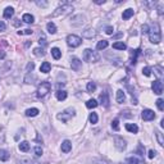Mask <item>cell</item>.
I'll return each mask as SVG.
<instances>
[{
	"mask_svg": "<svg viewBox=\"0 0 164 164\" xmlns=\"http://www.w3.org/2000/svg\"><path fill=\"white\" fill-rule=\"evenodd\" d=\"M149 39L150 42L153 44H159L160 39H162V34H160V27L158 23H153L151 26L149 27Z\"/></svg>",
	"mask_w": 164,
	"mask_h": 164,
	"instance_id": "1",
	"label": "cell"
},
{
	"mask_svg": "<svg viewBox=\"0 0 164 164\" xmlns=\"http://www.w3.org/2000/svg\"><path fill=\"white\" fill-rule=\"evenodd\" d=\"M72 10H73L72 5L68 4V3H64V4H62L59 8H56L55 12L53 13V17H64V15L69 14Z\"/></svg>",
	"mask_w": 164,
	"mask_h": 164,
	"instance_id": "2",
	"label": "cell"
},
{
	"mask_svg": "<svg viewBox=\"0 0 164 164\" xmlns=\"http://www.w3.org/2000/svg\"><path fill=\"white\" fill-rule=\"evenodd\" d=\"M75 114H76V110H75V108H67V109H64V110L62 112V113H59L58 116V119L59 121H62V122H68L71 118H73L75 117Z\"/></svg>",
	"mask_w": 164,
	"mask_h": 164,
	"instance_id": "3",
	"label": "cell"
},
{
	"mask_svg": "<svg viewBox=\"0 0 164 164\" xmlns=\"http://www.w3.org/2000/svg\"><path fill=\"white\" fill-rule=\"evenodd\" d=\"M100 55L96 53V51L91 50V49H86L83 51V60L85 62H90V63H95V62H99Z\"/></svg>",
	"mask_w": 164,
	"mask_h": 164,
	"instance_id": "4",
	"label": "cell"
},
{
	"mask_svg": "<svg viewBox=\"0 0 164 164\" xmlns=\"http://www.w3.org/2000/svg\"><path fill=\"white\" fill-rule=\"evenodd\" d=\"M51 85L50 82H41L37 89V97H44L48 95V92H50Z\"/></svg>",
	"mask_w": 164,
	"mask_h": 164,
	"instance_id": "5",
	"label": "cell"
},
{
	"mask_svg": "<svg viewBox=\"0 0 164 164\" xmlns=\"http://www.w3.org/2000/svg\"><path fill=\"white\" fill-rule=\"evenodd\" d=\"M67 44L69 46H72V48H77V46H80L82 44V39L76 36V35H69L67 37Z\"/></svg>",
	"mask_w": 164,
	"mask_h": 164,
	"instance_id": "6",
	"label": "cell"
},
{
	"mask_svg": "<svg viewBox=\"0 0 164 164\" xmlns=\"http://www.w3.org/2000/svg\"><path fill=\"white\" fill-rule=\"evenodd\" d=\"M151 89H153V91H154V94L160 95L163 92V83H162V81H160V80H155L154 82H153V85H151Z\"/></svg>",
	"mask_w": 164,
	"mask_h": 164,
	"instance_id": "7",
	"label": "cell"
},
{
	"mask_svg": "<svg viewBox=\"0 0 164 164\" xmlns=\"http://www.w3.org/2000/svg\"><path fill=\"white\" fill-rule=\"evenodd\" d=\"M141 117H142L144 121H153L155 118V113L150 109H144L142 113H141Z\"/></svg>",
	"mask_w": 164,
	"mask_h": 164,
	"instance_id": "8",
	"label": "cell"
},
{
	"mask_svg": "<svg viewBox=\"0 0 164 164\" xmlns=\"http://www.w3.org/2000/svg\"><path fill=\"white\" fill-rule=\"evenodd\" d=\"M114 142H116V147L118 150H121V151H123V150L126 149V146H127L126 141L123 140L122 137H119V136H116V137H114Z\"/></svg>",
	"mask_w": 164,
	"mask_h": 164,
	"instance_id": "9",
	"label": "cell"
},
{
	"mask_svg": "<svg viewBox=\"0 0 164 164\" xmlns=\"http://www.w3.org/2000/svg\"><path fill=\"white\" fill-rule=\"evenodd\" d=\"M71 67H72V69L73 71H80L81 69V67H82V62L78 58H76V56H73L72 59H71Z\"/></svg>",
	"mask_w": 164,
	"mask_h": 164,
	"instance_id": "10",
	"label": "cell"
},
{
	"mask_svg": "<svg viewBox=\"0 0 164 164\" xmlns=\"http://www.w3.org/2000/svg\"><path fill=\"white\" fill-rule=\"evenodd\" d=\"M127 164H145V162L140 157H131L127 159Z\"/></svg>",
	"mask_w": 164,
	"mask_h": 164,
	"instance_id": "11",
	"label": "cell"
},
{
	"mask_svg": "<svg viewBox=\"0 0 164 164\" xmlns=\"http://www.w3.org/2000/svg\"><path fill=\"white\" fill-rule=\"evenodd\" d=\"M72 150V142L69 140H64L62 142V151L63 153H69Z\"/></svg>",
	"mask_w": 164,
	"mask_h": 164,
	"instance_id": "12",
	"label": "cell"
},
{
	"mask_svg": "<svg viewBox=\"0 0 164 164\" xmlns=\"http://www.w3.org/2000/svg\"><path fill=\"white\" fill-rule=\"evenodd\" d=\"M140 55V50H131V59H130V63L132 65H135L137 63V56Z\"/></svg>",
	"mask_w": 164,
	"mask_h": 164,
	"instance_id": "13",
	"label": "cell"
},
{
	"mask_svg": "<svg viewBox=\"0 0 164 164\" xmlns=\"http://www.w3.org/2000/svg\"><path fill=\"white\" fill-rule=\"evenodd\" d=\"M109 95H108V92H103L101 95H100V104H103L105 108H108L109 106Z\"/></svg>",
	"mask_w": 164,
	"mask_h": 164,
	"instance_id": "14",
	"label": "cell"
},
{
	"mask_svg": "<svg viewBox=\"0 0 164 164\" xmlns=\"http://www.w3.org/2000/svg\"><path fill=\"white\" fill-rule=\"evenodd\" d=\"M126 130L131 133H137L138 132V127L136 124H132V123H127V124H126Z\"/></svg>",
	"mask_w": 164,
	"mask_h": 164,
	"instance_id": "15",
	"label": "cell"
},
{
	"mask_svg": "<svg viewBox=\"0 0 164 164\" xmlns=\"http://www.w3.org/2000/svg\"><path fill=\"white\" fill-rule=\"evenodd\" d=\"M13 14H14V9H13L12 7L5 8V10H4V18H7V19H10V18L13 17Z\"/></svg>",
	"mask_w": 164,
	"mask_h": 164,
	"instance_id": "16",
	"label": "cell"
},
{
	"mask_svg": "<svg viewBox=\"0 0 164 164\" xmlns=\"http://www.w3.org/2000/svg\"><path fill=\"white\" fill-rule=\"evenodd\" d=\"M95 31L94 30H91V28H87L86 31H83L82 32V36L83 37H86V39H92V37H95Z\"/></svg>",
	"mask_w": 164,
	"mask_h": 164,
	"instance_id": "17",
	"label": "cell"
},
{
	"mask_svg": "<svg viewBox=\"0 0 164 164\" xmlns=\"http://www.w3.org/2000/svg\"><path fill=\"white\" fill-rule=\"evenodd\" d=\"M50 69H51V65H50V63L49 62H44L42 64H41V67H40V71L42 73H49L50 72Z\"/></svg>",
	"mask_w": 164,
	"mask_h": 164,
	"instance_id": "18",
	"label": "cell"
},
{
	"mask_svg": "<svg viewBox=\"0 0 164 164\" xmlns=\"http://www.w3.org/2000/svg\"><path fill=\"white\" fill-rule=\"evenodd\" d=\"M35 81H36V76H35L32 72L27 73L26 77H24V82H26V83H34Z\"/></svg>",
	"mask_w": 164,
	"mask_h": 164,
	"instance_id": "19",
	"label": "cell"
},
{
	"mask_svg": "<svg viewBox=\"0 0 164 164\" xmlns=\"http://www.w3.org/2000/svg\"><path fill=\"white\" fill-rule=\"evenodd\" d=\"M56 99H58L59 101L65 100L67 99V91H64V90H58V91H56Z\"/></svg>",
	"mask_w": 164,
	"mask_h": 164,
	"instance_id": "20",
	"label": "cell"
},
{
	"mask_svg": "<svg viewBox=\"0 0 164 164\" xmlns=\"http://www.w3.org/2000/svg\"><path fill=\"white\" fill-rule=\"evenodd\" d=\"M124 100H126L124 92H123L122 90H118V91H117V103L122 104V103H124Z\"/></svg>",
	"mask_w": 164,
	"mask_h": 164,
	"instance_id": "21",
	"label": "cell"
},
{
	"mask_svg": "<svg viewBox=\"0 0 164 164\" xmlns=\"http://www.w3.org/2000/svg\"><path fill=\"white\" fill-rule=\"evenodd\" d=\"M22 21L26 22V23H34L35 22V17L32 14H28V13H26V14H23V17H22Z\"/></svg>",
	"mask_w": 164,
	"mask_h": 164,
	"instance_id": "22",
	"label": "cell"
},
{
	"mask_svg": "<svg viewBox=\"0 0 164 164\" xmlns=\"http://www.w3.org/2000/svg\"><path fill=\"white\" fill-rule=\"evenodd\" d=\"M51 55H53V58L54 59H60V56H62V51H60V49H58V48H53L51 49Z\"/></svg>",
	"mask_w": 164,
	"mask_h": 164,
	"instance_id": "23",
	"label": "cell"
},
{
	"mask_svg": "<svg viewBox=\"0 0 164 164\" xmlns=\"http://www.w3.org/2000/svg\"><path fill=\"white\" fill-rule=\"evenodd\" d=\"M39 109L37 108H31V109H27L26 110V116L27 117H36L37 114H39Z\"/></svg>",
	"mask_w": 164,
	"mask_h": 164,
	"instance_id": "24",
	"label": "cell"
},
{
	"mask_svg": "<svg viewBox=\"0 0 164 164\" xmlns=\"http://www.w3.org/2000/svg\"><path fill=\"white\" fill-rule=\"evenodd\" d=\"M46 30H48V32L49 34H51V35H54L56 32V26L53 23V22H49L48 24H46Z\"/></svg>",
	"mask_w": 164,
	"mask_h": 164,
	"instance_id": "25",
	"label": "cell"
},
{
	"mask_svg": "<svg viewBox=\"0 0 164 164\" xmlns=\"http://www.w3.org/2000/svg\"><path fill=\"white\" fill-rule=\"evenodd\" d=\"M133 15V9H131V8H128V9H126L124 12H123L122 14V18L123 19H130L131 17Z\"/></svg>",
	"mask_w": 164,
	"mask_h": 164,
	"instance_id": "26",
	"label": "cell"
},
{
	"mask_svg": "<svg viewBox=\"0 0 164 164\" xmlns=\"http://www.w3.org/2000/svg\"><path fill=\"white\" fill-rule=\"evenodd\" d=\"M9 153L7 151V150H4V149H1L0 150V160H3V162H7L8 159H9Z\"/></svg>",
	"mask_w": 164,
	"mask_h": 164,
	"instance_id": "27",
	"label": "cell"
},
{
	"mask_svg": "<svg viewBox=\"0 0 164 164\" xmlns=\"http://www.w3.org/2000/svg\"><path fill=\"white\" fill-rule=\"evenodd\" d=\"M154 73L157 75V77H158V80H160V78L163 77V68L160 67V65H157V67H154Z\"/></svg>",
	"mask_w": 164,
	"mask_h": 164,
	"instance_id": "28",
	"label": "cell"
},
{
	"mask_svg": "<svg viewBox=\"0 0 164 164\" xmlns=\"http://www.w3.org/2000/svg\"><path fill=\"white\" fill-rule=\"evenodd\" d=\"M108 45H109L108 41H106V40H101V41H99V42H97L96 48H97V50H104V49L108 48Z\"/></svg>",
	"mask_w": 164,
	"mask_h": 164,
	"instance_id": "29",
	"label": "cell"
},
{
	"mask_svg": "<svg viewBox=\"0 0 164 164\" xmlns=\"http://www.w3.org/2000/svg\"><path fill=\"white\" fill-rule=\"evenodd\" d=\"M19 150L23 153H27L30 150V142H27V141H22L19 144Z\"/></svg>",
	"mask_w": 164,
	"mask_h": 164,
	"instance_id": "30",
	"label": "cell"
},
{
	"mask_svg": "<svg viewBox=\"0 0 164 164\" xmlns=\"http://www.w3.org/2000/svg\"><path fill=\"white\" fill-rule=\"evenodd\" d=\"M97 105H99V103H97L96 100H94V99L87 100V103H86V106H87L89 109H94V108H96Z\"/></svg>",
	"mask_w": 164,
	"mask_h": 164,
	"instance_id": "31",
	"label": "cell"
},
{
	"mask_svg": "<svg viewBox=\"0 0 164 164\" xmlns=\"http://www.w3.org/2000/svg\"><path fill=\"white\" fill-rule=\"evenodd\" d=\"M18 164H37V163L30 159V158H22V159L18 160Z\"/></svg>",
	"mask_w": 164,
	"mask_h": 164,
	"instance_id": "32",
	"label": "cell"
},
{
	"mask_svg": "<svg viewBox=\"0 0 164 164\" xmlns=\"http://www.w3.org/2000/svg\"><path fill=\"white\" fill-rule=\"evenodd\" d=\"M113 48L117 49V50H126V44L124 42H114L113 44Z\"/></svg>",
	"mask_w": 164,
	"mask_h": 164,
	"instance_id": "33",
	"label": "cell"
},
{
	"mask_svg": "<svg viewBox=\"0 0 164 164\" xmlns=\"http://www.w3.org/2000/svg\"><path fill=\"white\" fill-rule=\"evenodd\" d=\"M34 54H35L36 56H44V55H45L44 48H35V49H34Z\"/></svg>",
	"mask_w": 164,
	"mask_h": 164,
	"instance_id": "34",
	"label": "cell"
},
{
	"mask_svg": "<svg viewBox=\"0 0 164 164\" xmlns=\"http://www.w3.org/2000/svg\"><path fill=\"white\" fill-rule=\"evenodd\" d=\"M95 90H96V83H95V82H89V83H87V91L94 92Z\"/></svg>",
	"mask_w": 164,
	"mask_h": 164,
	"instance_id": "35",
	"label": "cell"
},
{
	"mask_svg": "<svg viewBox=\"0 0 164 164\" xmlns=\"http://www.w3.org/2000/svg\"><path fill=\"white\" fill-rule=\"evenodd\" d=\"M90 122H91L92 123V124H95V123H97V119H99V118H97V114L96 113H91V114H90Z\"/></svg>",
	"mask_w": 164,
	"mask_h": 164,
	"instance_id": "36",
	"label": "cell"
},
{
	"mask_svg": "<svg viewBox=\"0 0 164 164\" xmlns=\"http://www.w3.org/2000/svg\"><path fill=\"white\" fill-rule=\"evenodd\" d=\"M155 135H157V138H158V142H159V145H164V140H163V135L162 133L159 132V131H157V132H155Z\"/></svg>",
	"mask_w": 164,
	"mask_h": 164,
	"instance_id": "37",
	"label": "cell"
},
{
	"mask_svg": "<svg viewBox=\"0 0 164 164\" xmlns=\"http://www.w3.org/2000/svg\"><path fill=\"white\" fill-rule=\"evenodd\" d=\"M34 153H35V155H36V157H41V155H42V147H41V146H36L34 149Z\"/></svg>",
	"mask_w": 164,
	"mask_h": 164,
	"instance_id": "38",
	"label": "cell"
},
{
	"mask_svg": "<svg viewBox=\"0 0 164 164\" xmlns=\"http://www.w3.org/2000/svg\"><path fill=\"white\" fill-rule=\"evenodd\" d=\"M157 106H158L159 110H164V101H163V99H158L157 100Z\"/></svg>",
	"mask_w": 164,
	"mask_h": 164,
	"instance_id": "39",
	"label": "cell"
},
{
	"mask_svg": "<svg viewBox=\"0 0 164 164\" xmlns=\"http://www.w3.org/2000/svg\"><path fill=\"white\" fill-rule=\"evenodd\" d=\"M112 128L116 130V131L119 130V121H118V119H114V121L112 122Z\"/></svg>",
	"mask_w": 164,
	"mask_h": 164,
	"instance_id": "40",
	"label": "cell"
},
{
	"mask_svg": "<svg viewBox=\"0 0 164 164\" xmlns=\"http://www.w3.org/2000/svg\"><path fill=\"white\" fill-rule=\"evenodd\" d=\"M142 73L146 77H150L151 76V68H149V67H145L144 69H142Z\"/></svg>",
	"mask_w": 164,
	"mask_h": 164,
	"instance_id": "41",
	"label": "cell"
},
{
	"mask_svg": "<svg viewBox=\"0 0 164 164\" xmlns=\"http://www.w3.org/2000/svg\"><path fill=\"white\" fill-rule=\"evenodd\" d=\"M32 30L27 28V30H23V31H18V35H32Z\"/></svg>",
	"mask_w": 164,
	"mask_h": 164,
	"instance_id": "42",
	"label": "cell"
},
{
	"mask_svg": "<svg viewBox=\"0 0 164 164\" xmlns=\"http://www.w3.org/2000/svg\"><path fill=\"white\" fill-rule=\"evenodd\" d=\"M39 42H40V45H42V46H46V39H45V36L44 35H41L40 36V39H39Z\"/></svg>",
	"mask_w": 164,
	"mask_h": 164,
	"instance_id": "43",
	"label": "cell"
},
{
	"mask_svg": "<svg viewBox=\"0 0 164 164\" xmlns=\"http://www.w3.org/2000/svg\"><path fill=\"white\" fill-rule=\"evenodd\" d=\"M121 116L122 117H126V118H131V117H132V114H131L130 110H124V112H122V113H121Z\"/></svg>",
	"mask_w": 164,
	"mask_h": 164,
	"instance_id": "44",
	"label": "cell"
},
{
	"mask_svg": "<svg viewBox=\"0 0 164 164\" xmlns=\"http://www.w3.org/2000/svg\"><path fill=\"white\" fill-rule=\"evenodd\" d=\"M113 32H114V28H113L112 26L105 27V34H108V35H113Z\"/></svg>",
	"mask_w": 164,
	"mask_h": 164,
	"instance_id": "45",
	"label": "cell"
},
{
	"mask_svg": "<svg viewBox=\"0 0 164 164\" xmlns=\"http://www.w3.org/2000/svg\"><path fill=\"white\" fill-rule=\"evenodd\" d=\"M35 68V63L34 62H30L28 64H27V72L30 73V71H32Z\"/></svg>",
	"mask_w": 164,
	"mask_h": 164,
	"instance_id": "46",
	"label": "cell"
},
{
	"mask_svg": "<svg viewBox=\"0 0 164 164\" xmlns=\"http://www.w3.org/2000/svg\"><path fill=\"white\" fill-rule=\"evenodd\" d=\"M5 30H7V26H5V23L0 21V32H4Z\"/></svg>",
	"mask_w": 164,
	"mask_h": 164,
	"instance_id": "47",
	"label": "cell"
},
{
	"mask_svg": "<svg viewBox=\"0 0 164 164\" xmlns=\"http://www.w3.org/2000/svg\"><path fill=\"white\" fill-rule=\"evenodd\" d=\"M21 21L19 19H13V26L14 27H21Z\"/></svg>",
	"mask_w": 164,
	"mask_h": 164,
	"instance_id": "48",
	"label": "cell"
},
{
	"mask_svg": "<svg viewBox=\"0 0 164 164\" xmlns=\"http://www.w3.org/2000/svg\"><path fill=\"white\" fill-rule=\"evenodd\" d=\"M157 155V153H155V150H149V158L150 159H153V158Z\"/></svg>",
	"mask_w": 164,
	"mask_h": 164,
	"instance_id": "49",
	"label": "cell"
},
{
	"mask_svg": "<svg viewBox=\"0 0 164 164\" xmlns=\"http://www.w3.org/2000/svg\"><path fill=\"white\" fill-rule=\"evenodd\" d=\"M36 4L39 5V7H48V3L46 1H36Z\"/></svg>",
	"mask_w": 164,
	"mask_h": 164,
	"instance_id": "50",
	"label": "cell"
},
{
	"mask_svg": "<svg viewBox=\"0 0 164 164\" xmlns=\"http://www.w3.org/2000/svg\"><path fill=\"white\" fill-rule=\"evenodd\" d=\"M149 32V26L147 24H144L142 26V34H147Z\"/></svg>",
	"mask_w": 164,
	"mask_h": 164,
	"instance_id": "51",
	"label": "cell"
},
{
	"mask_svg": "<svg viewBox=\"0 0 164 164\" xmlns=\"http://www.w3.org/2000/svg\"><path fill=\"white\" fill-rule=\"evenodd\" d=\"M4 58H5V51L0 50V59H4Z\"/></svg>",
	"mask_w": 164,
	"mask_h": 164,
	"instance_id": "52",
	"label": "cell"
},
{
	"mask_svg": "<svg viewBox=\"0 0 164 164\" xmlns=\"http://www.w3.org/2000/svg\"><path fill=\"white\" fill-rule=\"evenodd\" d=\"M104 3H105V0H95V4H104Z\"/></svg>",
	"mask_w": 164,
	"mask_h": 164,
	"instance_id": "53",
	"label": "cell"
},
{
	"mask_svg": "<svg viewBox=\"0 0 164 164\" xmlns=\"http://www.w3.org/2000/svg\"><path fill=\"white\" fill-rule=\"evenodd\" d=\"M158 13H159V14H163V7H162V5L158 7Z\"/></svg>",
	"mask_w": 164,
	"mask_h": 164,
	"instance_id": "54",
	"label": "cell"
}]
</instances>
